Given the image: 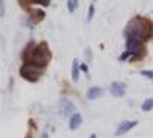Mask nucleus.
I'll return each mask as SVG.
<instances>
[{"label": "nucleus", "mask_w": 153, "mask_h": 138, "mask_svg": "<svg viewBox=\"0 0 153 138\" xmlns=\"http://www.w3.org/2000/svg\"><path fill=\"white\" fill-rule=\"evenodd\" d=\"M42 138H49V134H48V132H43V135H42Z\"/></svg>", "instance_id": "20"}, {"label": "nucleus", "mask_w": 153, "mask_h": 138, "mask_svg": "<svg viewBox=\"0 0 153 138\" xmlns=\"http://www.w3.org/2000/svg\"><path fill=\"white\" fill-rule=\"evenodd\" d=\"M141 75H143V77H147L149 80H153V71H141Z\"/></svg>", "instance_id": "15"}, {"label": "nucleus", "mask_w": 153, "mask_h": 138, "mask_svg": "<svg viewBox=\"0 0 153 138\" xmlns=\"http://www.w3.org/2000/svg\"><path fill=\"white\" fill-rule=\"evenodd\" d=\"M94 14H95V8H94V5H91V6H89V14H87V22H91V20H92Z\"/></svg>", "instance_id": "16"}, {"label": "nucleus", "mask_w": 153, "mask_h": 138, "mask_svg": "<svg viewBox=\"0 0 153 138\" xmlns=\"http://www.w3.org/2000/svg\"><path fill=\"white\" fill-rule=\"evenodd\" d=\"M60 110H61V115L63 117H72L74 114H76V109H75V104L71 101V100L68 98H63L61 101H60Z\"/></svg>", "instance_id": "5"}, {"label": "nucleus", "mask_w": 153, "mask_h": 138, "mask_svg": "<svg viewBox=\"0 0 153 138\" xmlns=\"http://www.w3.org/2000/svg\"><path fill=\"white\" fill-rule=\"evenodd\" d=\"M51 58H52V54H51V49L48 46V43H40V45H37L34 49H31V58L28 63H34L37 66H42L45 68Z\"/></svg>", "instance_id": "2"}, {"label": "nucleus", "mask_w": 153, "mask_h": 138, "mask_svg": "<svg viewBox=\"0 0 153 138\" xmlns=\"http://www.w3.org/2000/svg\"><path fill=\"white\" fill-rule=\"evenodd\" d=\"M76 6H78V0H68V9H69V12H75Z\"/></svg>", "instance_id": "13"}, {"label": "nucleus", "mask_w": 153, "mask_h": 138, "mask_svg": "<svg viewBox=\"0 0 153 138\" xmlns=\"http://www.w3.org/2000/svg\"><path fill=\"white\" fill-rule=\"evenodd\" d=\"M144 112H149V110H152L153 109V98H147L146 101L143 103V107H141Z\"/></svg>", "instance_id": "11"}, {"label": "nucleus", "mask_w": 153, "mask_h": 138, "mask_svg": "<svg viewBox=\"0 0 153 138\" xmlns=\"http://www.w3.org/2000/svg\"><path fill=\"white\" fill-rule=\"evenodd\" d=\"M104 94V91L101 89V87H97V86H92L91 89L87 91V94H86V97L89 98V100H97V98H100L101 95Z\"/></svg>", "instance_id": "9"}, {"label": "nucleus", "mask_w": 153, "mask_h": 138, "mask_svg": "<svg viewBox=\"0 0 153 138\" xmlns=\"http://www.w3.org/2000/svg\"><path fill=\"white\" fill-rule=\"evenodd\" d=\"M80 69H81V71H84V72L87 74V66H86V65H80Z\"/></svg>", "instance_id": "19"}, {"label": "nucleus", "mask_w": 153, "mask_h": 138, "mask_svg": "<svg viewBox=\"0 0 153 138\" xmlns=\"http://www.w3.org/2000/svg\"><path fill=\"white\" fill-rule=\"evenodd\" d=\"M42 74H43V68L37 66L34 63H25L20 68V75L25 80H28V81H37Z\"/></svg>", "instance_id": "3"}, {"label": "nucleus", "mask_w": 153, "mask_h": 138, "mask_svg": "<svg viewBox=\"0 0 153 138\" xmlns=\"http://www.w3.org/2000/svg\"><path fill=\"white\" fill-rule=\"evenodd\" d=\"M130 57H132V54H130L129 51H126L124 54H121V55H120V61H124V60H127V58L130 60Z\"/></svg>", "instance_id": "17"}, {"label": "nucleus", "mask_w": 153, "mask_h": 138, "mask_svg": "<svg viewBox=\"0 0 153 138\" xmlns=\"http://www.w3.org/2000/svg\"><path fill=\"white\" fill-rule=\"evenodd\" d=\"M32 16L37 19V22H40V20H43V19H45V16H46V14H45V12H43L42 9H34V11H32Z\"/></svg>", "instance_id": "12"}, {"label": "nucleus", "mask_w": 153, "mask_h": 138, "mask_svg": "<svg viewBox=\"0 0 153 138\" xmlns=\"http://www.w3.org/2000/svg\"><path fill=\"white\" fill-rule=\"evenodd\" d=\"M126 48H127V51H129L132 54L130 60H136L141 57L143 54V42L141 40H138L136 37H132V35H127V40H126Z\"/></svg>", "instance_id": "4"}, {"label": "nucleus", "mask_w": 153, "mask_h": 138, "mask_svg": "<svg viewBox=\"0 0 153 138\" xmlns=\"http://www.w3.org/2000/svg\"><path fill=\"white\" fill-rule=\"evenodd\" d=\"M136 124H138L136 120H133V121H123V123H120V128L117 129L115 135L120 137V135H123V134H126V132H129L130 129H133V128L136 126Z\"/></svg>", "instance_id": "7"}, {"label": "nucleus", "mask_w": 153, "mask_h": 138, "mask_svg": "<svg viewBox=\"0 0 153 138\" xmlns=\"http://www.w3.org/2000/svg\"><path fill=\"white\" fill-rule=\"evenodd\" d=\"M81 123H83V117H81V114H74L71 118H69V129H72V131H75V129H78L80 126H81Z\"/></svg>", "instance_id": "8"}, {"label": "nucleus", "mask_w": 153, "mask_h": 138, "mask_svg": "<svg viewBox=\"0 0 153 138\" xmlns=\"http://www.w3.org/2000/svg\"><path fill=\"white\" fill-rule=\"evenodd\" d=\"M0 16H5V0H0Z\"/></svg>", "instance_id": "18"}, {"label": "nucleus", "mask_w": 153, "mask_h": 138, "mask_svg": "<svg viewBox=\"0 0 153 138\" xmlns=\"http://www.w3.org/2000/svg\"><path fill=\"white\" fill-rule=\"evenodd\" d=\"M127 35L136 37L138 40L146 42L153 37V23L146 17H133L127 26Z\"/></svg>", "instance_id": "1"}, {"label": "nucleus", "mask_w": 153, "mask_h": 138, "mask_svg": "<svg viewBox=\"0 0 153 138\" xmlns=\"http://www.w3.org/2000/svg\"><path fill=\"white\" fill-rule=\"evenodd\" d=\"M91 138H97V135H95V134H92V135H91Z\"/></svg>", "instance_id": "21"}, {"label": "nucleus", "mask_w": 153, "mask_h": 138, "mask_svg": "<svg viewBox=\"0 0 153 138\" xmlns=\"http://www.w3.org/2000/svg\"><path fill=\"white\" fill-rule=\"evenodd\" d=\"M110 94L113 95V97H124L126 95V84L124 83H121V81H115V83H112V86H110Z\"/></svg>", "instance_id": "6"}, {"label": "nucleus", "mask_w": 153, "mask_h": 138, "mask_svg": "<svg viewBox=\"0 0 153 138\" xmlns=\"http://www.w3.org/2000/svg\"><path fill=\"white\" fill-rule=\"evenodd\" d=\"M31 3H38V5H42V6H48L51 3V0H29Z\"/></svg>", "instance_id": "14"}, {"label": "nucleus", "mask_w": 153, "mask_h": 138, "mask_svg": "<svg viewBox=\"0 0 153 138\" xmlns=\"http://www.w3.org/2000/svg\"><path fill=\"white\" fill-rule=\"evenodd\" d=\"M80 78V68H78V60L72 61V81H78Z\"/></svg>", "instance_id": "10"}]
</instances>
